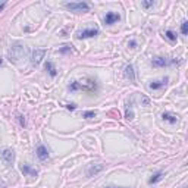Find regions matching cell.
<instances>
[{
  "label": "cell",
  "mask_w": 188,
  "mask_h": 188,
  "mask_svg": "<svg viewBox=\"0 0 188 188\" xmlns=\"http://www.w3.org/2000/svg\"><path fill=\"white\" fill-rule=\"evenodd\" d=\"M69 91H85V93H93L97 90V84L96 81H88V82H82V81H72L68 87Z\"/></svg>",
  "instance_id": "obj_1"
},
{
  "label": "cell",
  "mask_w": 188,
  "mask_h": 188,
  "mask_svg": "<svg viewBox=\"0 0 188 188\" xmlns=\"http://www.w3.org/2000/svg\"><path fill=\"white\" fill-rule=\"evenodd\" d=\"M25 53H27V48H25L22 44H19V43L12 44V46H10V50H9L10 62H12V60H13V62H18L19 59L24 58Z\"/></svg>",
  "instance_id": "obj_2"
},
{
  "label": "cell",
  "mask_w": 188,
  "mask_h": 188,
  "mask_svg": "<svg viewBox=\"0 0 188 188\" xmlns=\"http://www.w3.org/2000/svg\"><path fill=\"white\" fill-rule=\"evenodd\" d=\"M66 8L75 12H87L90 9V5L85 2H72V3H66Z\"/></svg>",
  "instance_id": "obj_3"
},
{
  "label": "cell",
  "mask_w": 188,
  "mask_h": 188,
  "mask_svg": "<svg viewBox=\"0 0 188 188\" xmlns=\"http://www.w3.org/2000/svg\"><path fill=\"white\" fill-rule=\"evenodd\" d=\"M44 56H46V50H44V48H35L33 52L31 63H33L34 66H37V65H40V62L44 59Z\"/></svg>",
  "instance_id": "obj_4"
},
{
  "label": "cell",
  "mask_w": 188,
  "mask_h": 188,
  "mask_svg": "<svg viewBox=\"0 0 188 188\" xmlns=\"http://www.w3.org/2000/svg\"><path fill=\"white\" fill-rule=\"evenodd\" d=\"M175 63H179V60H168L165 58H156L151 60V65L156 68H163V66H168V65H175Z\"/></svg>",
  "instance_id": "obj_5"
},
{
  "label": "cell",
  "mask_w": 188,
  "mask_h": 188,
  "mask_svg": "<svg viewBox=\"0 0 188 188\" xmlns=\"http://www.w3.org/2000/svg\"><path fill=\"white\" fill-rule=\"evenodd\" d=\"M2 159L5 160V163L8 165V166H10V165L13 163L15 160V153L12 149H5L3 151H2Z\"/></svg>",
  "instance_id": "obj_6"
},
{
  "label": "cell",
  "mask_w": 188,
  "mask_h": 188,
  "mask_svg": "<svg viewBox=\"0 0 188 188\" xmlns=\"http://www.w3.org/2000/svg\"><path fill=\"white\" fill-rule=\"evenodd\" d=\"M99 34V29L96 28H88V29H82L77 34L78 38H90V37H96Z\"/></svg>",
  "instance_id": "obj_7"
},
{
  "label": "cell",
  "mask_w": 188,
  "mask_h": 188,
  "mask_svg": "<svg viewBox=\"0 0 188 188\" xmlns=\"http://www.w3.org/2000/svg\"><path fill=\"white\" fill-rule=\"evenodd\" d=\"M119 19H121V15L119 13H116V12H107L106 18H104V24L112 25V24H115V22H118Z\"/></svg>",
  "instance_id": "obj_8"
},
{
  "label": "cell",
  "mask_w": 188,
  "mask_h": 188,
  "mask_svg": "<svg viewBox=\"0 0 188 188\" xmlns=\"http://www.w3.org/2000/svg\"><path fill=\"white\" fill-rule=\"evenodd\" d=\"M103 165H90L87 169V176H93V175L99 174V172H101L103 170Z\"/></svg>",
  "instance_id": "obj_9"
},
{
  "label": "cell",
  "mask_w": 188,
  "mask_h": 188,
  "mask_svg": "<svg viewBox=\"0 0 188 188\" xmlns=\"http://www.w3.org/2000/svg\"><path fill=\"white\" fill-rule=\"evenodd\" d=\"M37 157L40 160H46L48 159V150L44 147V145H38V149H37Z\"/></svg>",
  "instance_id": "obj_10"
},
{
  "label": "cell",
  "mask_w": 188,
  "mask_h": 188,
  "mask_svg": "<svg viewBox=\"0 0 188 188\" xmlns=\"http://www.w3.org/2000/svg\"><path fill=\"white\" fill-rule=\"evenodd\" d=\"M168 81H169V78H163L162 81H155V82H151V84H150V88H151V90H159V88L165 87V85L168 84Z\"/></svg>",
  "instance_id": "obj_11"
},
{
  "label": "cell",
  "mask_w": 188,
  "mask_h": 188,
  "mask_svg": "<svg viewBox=\"0 0 188 188\" xmlns=\"http://www.w3.org/2000/svg\"><path fill=\"white\" fill-rule=\"evenodd\" d=\"M125 75L131 82H135V72H134V68L131 66V65H126L125 66Z\"/></svg>",
  "instance_id": "obj_12"
},
{
  "label": "cell",
  "mask_w": 188,
  "mask_h": 188,
  "mask_svg": "<svg viewBox=\"0 0 188 188\" xmlns=\"http://www.w3.org/2000/svg\"><path fill=\"white\" fill-rule=\"evenodd\" d=\"M162 118H163L165 121H168L169 124H176V121H178V116L174 115V113H169V112H165L163 115H162Z\"/></svg>",
  "instance_id": "obj_13"
},
{
  "label": "cell",
  "mask_w": 188,
  "mask_h": 188,
  "mask_svg": "<svg viewBox=\"0 0 188 188\" xmlns=\"http://www.w3.org/2000/svg\"><path fill=\"white\" fill-rule=\"evenodd\" d=\"M21 172H24V174H27V175H31V176H37V170H35V169H31L28 165L21 166Z\"/></svg>",
  "instance_id": "obj_14"
},
{
  "label": "cell",
  "mask_w": 188,
  "mask_h": 188,
  "mask_svg": "<svg viewBox=\"0 0 188 188\" xmlns=\"http://www.w3.org/2000/svg\"><path fill=\"white\" fill-rule=\"evenodd\" d=\"M46 71L50 74V77H52V78H54L56 75H58V71H56V68L53 66V63H52V62L46 63Z\"/></svg>",
  "instance_id": "obj_15"
},
{
  "label": "cell",
  "mask_w": 188,
  "mask_h": 188,
  "mask_svg": "<svg viewBox=\"0 0 188 188\" xmlns=\"http://www.w3.org/2000/svg\"><path fill=\"white\" fill-rule=\"evenodd\" d=\"M163 178V172H157V174H155L151 178L149 179V184H156V182H159L160 179Z\"/></svg>",
  "instance_id": "obj_16"
},
{
  "label": "cell",
  "mask_w": 188,
  "mask_h": 188,
  "mask_svg": "<svg viewBox=\"0 0 188 188\" xmlns=\"http://www.w3.org/2000/svg\"><path fill=\"white\" fill-rule=\"evenodd\" d=\"M165 37H166L168 40H170V41H175V40H176V35H175V33H174V31H170V29H168V31H166Z\"/></svg>",
  "instance_id": "obj_17"
},
{
  "label": "cell",
  "mask_w": 188,
  "mask_h": 188,
  "mask_svg": "<svg viewBox=\"0 0 188 188\" xmlns=\"http://www.w3.org/2000/svg\"><path fill=\"white\" fill-rule=\"evenodd\" d=\"M181 33H182L184 35L188 34V21H184L182 24H181Z\"/></svg>",
  "instance_id": "obj_18"
},
{
  "label": "cell",
  "mask_w": 188,
  "mask_h": 188,
  "mask_svg": "<svg viewBox=\"0 0 188 188\" xmlns=\"http://www.w3.org/2000/svg\"><path fill=\"white\" fill-rule=\"evenodd\" d=\"M82 116H84V118H87V119H90V118H94V116H96V112H94V110L84 112V113H82Z\"/></svg>",
  "instance_id": "obj_19"
},
{
  "label": "cell",
  "mask_w": 188,
  "mask_h": 188,
  "mask_svg": "<svg viewBox=\"0 0 188 188\" xmlns=\"http://www.w3.org/2000/svg\"><path fill=\"white\" fill-rule=\"evenodd\" d=\"M71 47H72V46H63V47L60 48V53H66V52H69Z\"/></svg>",
  "instance_id": "obj_20"
},
{
  "label": "cell",
  "mask_w": 188,
  "mask_h": 188,
  "mask_svg": "<svg viewBox=\"0 0 188 188\" xmlns=\"http://www.w3.org/2000/svg\"><path fill=\"white\" fill-rule=\"evenodd\" d=\"M153 5H155L153 2H143V6H144V8H151Z\"/></svg>",
  "instance_id": "obj_21"
},
{
  "label": "cell",
  "mask_w": 188,
  "mask_h": 188,
  "mask_svg": "<svg viewBox=\"0 0 188 188\" xmlns=\"http://www.w3.org/2000/svg\"><path fill=\"white\" fill-rule=\"evenodd\" d=\"M66 109H68V110H75L77 106H75V104H66Z\"/></svg>",
  "instance_id": "obj_22"
},
{
  "label": "cell",
  "mask_w": 188,
  "mask_h": 188,
  "mask_svg": "<svg viewBox=\"0 0 188 188\" xmlns=\"http://www.w3.org/2000/svg\"><path fill=\"white\" fill-rule=\"evenodd\" d=\"M128 46H130V47H131V48H134V47H135V46H137V43H135L134 40H131L130 43H128Z\"/></svg>",
  "instance_id": "obj_23"
},
{
  "label": "cell",
  "mask_w": 188,
  "mask_h": 188,
  "mask_svg": "<svg viewBox=\"0 0 188 188\" xmlns=\"http://www.w3.org/2000/svg\"><path fill=\"white\" fill-rule=\"evenodd\" d=\"M5 6H6V3H5V2H3V3H0V10L3 9V8H5Z\"/></svg>",
  "instance_id": "obj_24"
},
{
  "label": "cell",
  "mask_w": 188,
  "mask_h": 188,
  "mask_svg": "<svg viewBox=\"0 0 188 188\" xmlns=\"http://www.w3.org/2000/svg\"><path fill=\"white\" fill-rule=\"evenodd\" d=\"M2 63H3V59H2V58H0V65H2Z\"/></svg>",
  "instance_id": "obj_25"
},
{
  "label": "cell",
  "mask_w": 188,
  "mask_h": 188,
  "mask_svg": "<svg viewBox=\"0 0 188 188\" xmlns=\"http://www.w3.org/2000/svg\"><path fill=\"white\" fill-rule=\"evenodd\" d=\"M107 188H118V187H107Z\"/></svg>",
  "instance_id": "obj_26"
}]
</instances>
